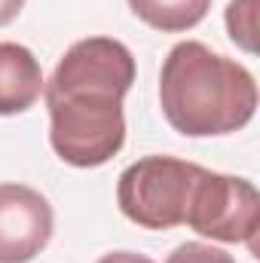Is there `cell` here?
Instances as JSON below:
<instances>
[{
    "label": "cell",
    "instance_id": "obj_4",
    "mask_svg": "<svg viewBox=\"0 0 260 263\" xmlns=\"http://www.w3.org/2000/svg\"><path fill=\"white\" fill-rule=\"evenodd\" d=\"M184 223L199 236L227 245L242 242L251 248V254H257L260 196L254 184L245 178L199 168L187 199Z\"/></svg>",
    "mask_w": 260,
    "mask_h": 263
},
{
    "label": "cell",
    "instance_id": "obj_10",
    "mask_svg": "<svg viewBox=\"0 0 260 263\" xmlns=\"http://www.w3.org/2000/svg\"><path fill=\"white\" fill-rule=\"evenodd\" d=\"M98 263H153V260L144 257V254H135V251H110V254H104Z\"/></svg>",
    "mask_w": 260,
    "mask_h": 263
},
{
    "label": "cell",
    "instance_id": "obj_7",
    "mask_svg": "<svg viewBox=\"0 0 260 263\" xmlns=\"http://www.w3.org/2000/svg\"><path fill=\"white\" fill-rule=\"evenodd\" d=\"M129 9L162 34H181L208 15L211 0H129Z\"/></svg>",
    "mask_w": 260,
    "mask_h": 263
},
{
    "label": "cell",
    "instance_id": "obj_9",
    "mask_svg": "<svg viewBox=\"0 0 260 263\" xmlns=\"http://www.w3.org/2000/svg\"><path fill=\"white\" fill-rule=\"evenodd\" d=\"M165 263H236V257L208 242H184L169 254Z\"/></svg>",
    "mask_w": 260,
    "mask_h": 263
},
{
    "label": "cell",
    "instance_id": "obj_2",
    "mask_svg": "<svg viewBox=\"0 0 260 263\" xmlns=\"http://www.w3.org/2000/svg\"><path fill=\"white\" fill-rule=\"evenodd\" d=\"M159 107L184 138H217L245 129L257 110V83L245 65L181 40L159 70Z\"/></svg>",
    "mask_w": 260,
    "mask_h": 263
},
{
    "label": "cell",
    "instance_id": "obj_11",
    "mask_svg": "<svg viewBox=\"0 0 260 263\" xmlns=\"http://www.w3.org/2000/svg\"><path fill=\"white\" fill-rule=\"evenodd\" d=\"M25 9V0H0V28L15 22V15Z\"/></svg>",
    "mask_w": 260,
    "mask_h": 263
},
{
    "label": "cell",
    "instance_id": "obj_3",
    "mask_svg": "<svg viewBox=\"0 0 260 263\" xmlns=\"http://www.w3.org/2000/svg\"><path fill=\"white\" fill-rule=\"evenodd\" d=\"M202 165L175 156H144L117 181L120 211L141 230H175L184 223L187 199Z\"/></svg>",
    "mask_w": 260,
    "mask_h": 263
},
{
    "label": "cell",
    "instance_id": "obj_8",
    "mask_svg": "<svg viewBox=\"0 0 260 263\" xmlns=\"http://www.w3.org/2000/svg\"><path fill=\"white\" fill-rule=\"evenodd\" d=\"M254 0H230L227 6V31H230V40L245 49V52H257V43H254Z\"/></svg>",
    "mask_w": 260,
    "mask_h": 263
},
{
    "label": "cell",
    "instance_id": "obj_1",
    "mask_svg": "<svg viewBox=\"0 0 260 263\" xmlns=\"http://www.w3.org/2000/svg\"><path fill=\"white\" fill-rule=\"evenodd\" d=\"M135 83V55L114 37L77 40L43 86L49 144L73 168H98L126 144L123 98Z\"/></svg>",
    "mask_w": 260,
    "mask_h": 263
},
{
    "label": "cell",
    "instance_id": "obj_5",
    "mask_svg": "<svg viewBox=\"0 0 260 263\" xmlns=\"http://www.w3.org/2000/svg\"><path fill=\"white\" fill-rule=\"evenodd\" d=\"M49 199L25 184H0V263L34 260L52 239Z\"/></svg>",
    "mask_w": 260,
    "mask_h": 263
},
{
    "label": "cell",
    "instance_id": "obj_6",
    "mask_svg": "<svg viewBox=\"0 0 260 263\" xmlns=\"http://www.w3.org/2000/svg\"><path fill=\"white\" fill-rule=\"evenodd\" d=\"M43 67L22 43H0V117L25 114L43 95Z\"/></svg>",
    "mask_w": 260,
    "mask_h": 263
}]
</instances>
